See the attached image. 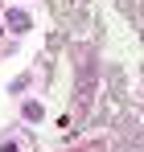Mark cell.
<instances>
[{
    "label": "cell",
    "instance_id": "obj_1",
    "mask_svg": "<svg viewBox=\"0 0 144 152\" xmlns=\"http://www.w3.org/2000/svg\"><path fill=\"white\" fill-rule=\"evenodd\" d=\"M8 29H12V33H25V29H29V12L12 8V12H8Z\"/></svg>",
    "mask_w": 144,
    "mask_h": 152
},
{
    "label": "cell",
    "instance_id": "obj_2",
    "mask_svg": "<svg viewBox=\"0 0 144 152\" xmlns=\"http://www.w3.org/2000/svg\"><path fill=\"white\" fill-rule=\"evenodd\" d=\"M0 152H29V140L12 136V140H4V144H0Z\"/></svg>",
    "mask_w": 144,
    "mask_h": 152
}]
</instances>
